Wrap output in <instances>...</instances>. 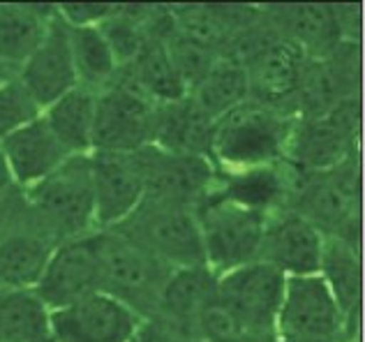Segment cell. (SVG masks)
I'll use <instances>...</instances> for the list:
<instances>
[{
	"instance_id": "37",
	"label": "cell",
	"mask_w": 365,
	"mask_h": 342,
	"mask_svg": "<svg viewBox=\"0 0 365 342\" xmlns=\"http://www.w3.org/2000/svg\"><path fill=\"white\" fill-rule=\"evenodd\" d=\"M9 190H14V183H12V176H9V169L5 165L3 150H0V195H7Z\"/></svg>"
},
{
	"instance_id": "20",
	"label": "cell",
	"mask_w": 365,
	"mask_h": 342,
	"mask_svg": "<svg viewBox=\"0 0 365 342\" xmlns=\"http://www.w3.org/2000/svg\"><path fill=\"white\" fill-rule=\"evenodd\" d=\"M0 150H3L5 165L16 190L37 185L67 160L74 157L56 139L49 125L44 123L42 113L0 141Z\"/></svg>"
},
{
	"instance_id": "13",
	"label": "cell",
	"mask_w": 365,
	"mask_h": 342,
	"mask_svg": "<svg viewBox=\"0 0 365 342\" xmlns=\"http://www.w3.org/2000/svg\"><path fill=\"white\" fill-rule=\"evenodd\" d=\"M305 63L307 56L299 46L280 35H273L243 61L250 100L296 116V95Z\"/></svg>"
},
{
	"instance_id": "11",
	"label": "cell",
	"mask_w": 365,
	"mask_h": 342,
	"mask_svg": "<svg viewBox=\"0 0 365 342\" xmlns=\"http://www.w3.org/2000/svg\"><path fill=\"white\" fill-rule=\"evenodd\" d=\"M146 180V197L155 202L197 208L215 187L217 169L208 157L167 153L148 146L137 153Z\"/></svg>"
},
{
	"instance_id": "28",
	"label": "cell",
	"mask_w": 365,
	"mask_h": 342,
	"mask_svg": "<svg viewBox=\"0 0 365 342\" xmlns=\"http://www.w3.org/2000/svg\"><path fill=\"white\" fill-rule=\"evenodd\" d=\"M187 95L206 116L213 120L222 118L225 113L250 100L245 65L234 56H220L213 68L206 72V77Z\"/></svg>"
},
{
	"instance_id": "17",
	"label": "cell",
	"mask_w": 365,
	"mask_h": 342,
	"mask_svg": "<svg viewBox=\"0 0 365 342\" xmlns=\"http://www.w3.org/2000/svg\"><path fill=\"white\" fill-rule=\"evenodd\" d=\"M169 28H171L169 5H162V12L155 26H153L146 44L141 46V51L134 56L132 63L118 70L116 77L118 81L128 83L130 88L141 93L153 104H169L182 100L187 95L185 83L178 77L165 42Z\"/></svg>"
},
{
	"instance_id": "7",
	"label": "cell",
	"mask_w": 365,
	"mask_h": 342,
	"mask_svg": "<svg viewBox=\"0 0 365 342\" xmlns=\"http://www.w3.org/2000/svg\"><path fill=\"white\" fill-rule=\"evenodd\" d=\"M204 261L215 275L257 261L268 217L210 192L195 208Z\"/></svg>"
},
{
	"instance_id": "31",
	"label": "cell",
	"mask_w": 365,
	"mask_h": 342,
	"mask_svg": "<svg viewBox=\"0 0 365 342\" xmlns=\"http://www.w3.org/2000/svg\"><path fill=\"white\" fill-rule=\"evenodd\" d=\"M165 42H167L169 56H171V63H174V68L178 72V77L182 79V83H185L187 93L206 77V72L213 68L215 61L222 56L215 49H210V46L195 42L192 37L178 33L174 28V21H171V28L165 35Z\"/></svg>"
},
{
	"instance_id": "8",
	"label": "cell",
	"mask_w": 365,
	"mask_h": 342,
	"mask_svg": "<svg viewBox=\"0 0 365 342\" xmlns=\"http://www.w3.org/2000/svg\"><path fill=\"white\" fill-rule=\"evenodd\" d=\"M361 98L335 104L322 116L296 118L287 162L303 174H317L359 155Z\"/></svg>"
},
{
	"instance_id": "2",
	"label": "cell",
	"mask_w": 365,
	"mask_h": 342,
	"mask_svg": "<svg viewBox=\"0 0 365 342\" xmlns=\"http://www.w3.org/2000/svg\"><path fill=\"white\" fill-rule=\"evenodd\" d=\"M19 192L31 224L53 243L95 232L91 155L70 157L37 185Z\"/></svg>"
},
{
	"instance_id": "24",
	"label": "cell",
	"mask_w": 365,
	"mask_h": 342,
	"mask_svg": "<svg viewBox=\"0 0 365 342\" xmlns=\"http://www.w3.org/2000/svg\"><path fill=\"white\" fill-rule=\"evenodd\" d=\"M264 14L277 35L294 42L310 61L326 58L342 42L331 5L264 7Z\"/></svg>"
},
{
	"instance_id": "6",
	"label": "cell",
	"mask_w": 365,
	"mask_h": 342,
	"mask_svg": "<svg viewBox=\"0 0 365 342\" xmlns=\"http://www.w3.org/2000/svg\"><path fill=\"white\" fill-rule=\"evenodd\" d=\"M273 342H359V326L344 319L319 275L287 278Z\"/></svg>"
},
{
	"instance_id": "3",
	"label": "cell",
	"mask_w": 365,
	"mask_h": 342,
	"mask_svg": "<svg viewBox=\"0 0 365 342\" xmlns=\"http://www.w3.org/2000/svg\"><path fill=\"white\" fill-rule=\"evenodd\" d=\"M292 208L310 220L324 236L361 248V165L359 155L342 165L299 174Z\"/></svg>"
},
{
	"instance_id": "25",
	"label": "cell",
	"mask_w": 365,
	"mask_h": 342,
	"mask_svg": "<svg viewBox=\"0 0 365 342\" xmlns=\"http://www.w3.org/2000/svg\"><path fill=\"white\" fill-rule=\"evenodd\" d=\"M56 16V5H0V63L16 77Z\"/></svg>"
},
{
	"instance_id": "22",
	"label": "cell",
	"mask_w": 365,
	"mask_h": 342,
	"mask_svg": "<svg viewBox=\"0 0 365 342\" xmlns=\"http://www.w3.org/2000/svg\"><path fill=\"white\" fill-rule=\"evenodd\" d=\"M217 275L208 266H192V269H174L169 273L165 287L160 291L155 315L162 324L171 326L178 333L192 340V324H195L201 308L213 299Z\"/></svg>"
},
{
	"instance_id": "27",
	"label": "cell",
	"mask_w": 365,
	"mask_h": 342,
	"mask_svg": "<svg viewBox=\"0 0 365 342\" xmlns=\"http://www.w3.org/2000/svg\"><path fill=\"white\" fill-rule=\"evenodd\" d=\"M95 102H98V93L76 86V88L42 109L44 123L70 155L93 153Z\"/></svg>"
},
{
	"instance_id": "5",
	"label": "cell",
	"mask_w": 365,
	"mask_h": 342,
	"mask_svg": "<svg viewBox=\"0 0 365 342\" xmlns=\"http://www.w3.org/2000/svg\"><path fill=\"white\" fill-rule=\"evenodd\" d=\"M98 248L100 291L150 319L171 269L116 232H98Z\"/></svg>"
},
{
	"instance_id": "26",
	"label": "cell",
	"mask_w": 365,
	"mask_h": 342,
	"mask_svg": "<svg viewBox=\"0 0 365 342\" xmlns=\"http://www.w3.org/2000/svg\"><path fill=\"white\" fill-rule=\"evenodd\" d=\"M322 282L338 303L340 312L349 324H361V299H363V266L361 248L342 239H324L319 273Z\"/></svg>"
},
{
	"instance_id": "23",
	"label": "cell",
	"mask_w": 365,
	"mask_h": 342,
	"mask_svg": "<svg viewBox=\"0 0 365 342\" xmlns=\"http://www.w3.org/2000/svg\"><path fill=\"white\" fill-rule=\"evenodd\" d=\"M213 125L215 120L206 116L190 95L169 104H155L150 146L167 153L201 155L210 160Z\"/></svg>"
},
{
	"instance_id": "36",
	"label": "cell",
	"mask_w": 365,
	"mask_h": 342,
	"mask_svg": "<svg viewBox=\"0 0 365 342\" xmlns=\"http://www.w3.org/2000/svg\"><path fill=\"white\" fill-rule=\"evenodd\" d=\"M24 213V197L14 187L7 195H0V232L7 229L9 224H14Z\"/></svg>"
},
{
	"instance_id": "18",
	"label": "cell",
	"mask_w": 365,
	"mask_h": 342,
	"mask_svg": "<svg viewBox=\"0 0 365 342\" xmlns=\"http://www.w3.org/2000/svg\"><path fill=\"white\" fill-rule=\"evenodd\" d=\"M299 174L301 171L294 169L287 160L271 167L234 171V174L217 171L215 187L210 192L227 199V202L243 206L247 211L271 217L275 213L292 208Z\"/></svg>"
},
{
	"instance_id": "16",
	"label": "cell",
	"mask_w": 365,
	"mask_h": 342,
	"mask_svg": "<svg viewBox=\"0 0 365 342\" xmlns=\"http://www.w3.org/2000/svg\"><path fill=\"white\" fill-rule=\"evenodd\" d=\"M326 236L294 208L266 220L257 261L268 264L284 278H305L319 273Z\"/></svg>"
},
{
	"instance_id": "30",
	"label": "cell",
	"mask_w": 365,
	"mask_h": 342,
	"mask_svg": "<svg viewBox=\"0 0 365 342\" xmlns=\"http://www.w3.org/2000/svg\"><path fill=\"white\" fill-rule=\"evenodd\" d=\"M76 81L93 93L104 90L118 77V63L98 28H67Z\"/></svg>"
},
{
	"instance_id": "14",
	"label": "cell",
	"mask_w": 365,
	"mask_h": 342,
	"mask_svg": "<svg viewBox=\"0 0 365 342\" xmlns=\"http://www.w3.org/2000/svg\"><path fill=\"white\" fill-rule=\"evenodd\" d=\"M141 321L120 301L95 291L51 310V338L53 342H130Z\"/></svg>"
},
{
	"instance_id": "10",
	"label": "cell",
	"mask_w": 365,
	"mask_h": 342,
	"mask_svg": "<svg viewBox=\"0 0 365 342\" xmlns=\"http://www.w3.org/2000/svg\"><path fill=\"white\" fill-rule=\"evenodd\" d=\"M153 123H155V104L116 79L98 93L93 153H139L153 144Z\"/></svg>"
},
{
	"instance_id": "35",
	"label": "cell",
	"mask_w": 365,
	"mask_h": 342,
	"mask_svg": "<svg viewBox=\"0 0 365 342\" xmlns=\"http://www.w3.org/2000/svg\"><path fill=\"white\" fill-rule=\"evenodd\" d=\"M130 342H190V340L158 319H143Z\"/></svg>"
},
{
	"instance_id": "21",
	"label": "cell",
	"mask_w": 365,
	"mask_h": 342,
	"mask_svg": "<svg viewBox=\"0 0 365 342\" xmlns=\"http://www.w3.org/2000/svg\"><path fill=\"white\" fill-rule=\"evenodd\" d=\"M56 245L58 243L31 224L24 206L21 217L0 232V289H35Z\"/></svg>"
},
{
	"instance_id": "9",
	"label": "cell",
	"mask_w": 365,
	"mask_h": 342,
	"mask_svg": "<svg viewBox=\"0 0 365 342\" xmlns=\"http://www.w3.org/2000/svg\"><path fill=\"white\" fill-rule=\"evenodd\" d=\"M287 278L264 261H250L217 275L215 296L241 321L247 338L273 340Z\"/></svg>"
},
{
	"instance_id": "12",
	"label": "cell",
	"mask_w": 365,
	"mask_h": 342,
	"mask_svg": "<svg viewBox=\"0 0 365 342\" xmlns=\"http://www.w3.org/2000/svg\"><path fill=\"white\" fill-rule=\"evenodd\" d=\"M33 291L49 310L65 308L88 294L100 291L98 232L56 245Z\"/></svg>"
},
{
	"instance_id": "34",
	"label": "cell",
	"mask_w": 365,
	"mask_h": 342,
	"mask_svg": "<svg viewBox=\"0 0 365 342\" xmlns=\"http://www.w3.org/2000/svg\"><path fill=\"white\" fill-rule=\"evenodd\" d=\"M340 40L361 44V5H331Z\"/></svg>"
},
{
	"instance_id": "33",
	"label": "cell",
	"mask_w": 365,
	"mask_h": 342,
	"mask_svg": "<svg viewBox=\"0 0 365 342\" xmlns=\"http://www.w3.org/2000/svg\"><path fill=\"white\" fill-rule=\"evenodd\" d=\"M118 3H65L56 5V14L67 28H98L116 14Z\"/></svg>"
},
{
	"instance_id": "1",
	"label": "cell",
	"mask_w": 365,
	"mask_h": 342,
	"mask_svg": "<svg viewBox=\"0 0 365 342\" xmlns=\"http://www.w3.org/2000/svg\"><path fill=\"white\" fill-rule=\"evenodd\" d=\"M296 116L247 100L215 120L210 162L222 174L284 162Z\"/></svg>"
},
{
	"instance_id": "38",
	"label": "cell",
	"mask_w": 365,
	"mask_h": 342,
	"mask_svg": "<svg viewBox=\"0 0 365 342\" xmlns=\"http://www.w3.org/2000/svg\"><path fill=\"white\" fill-rule=\"evenodd\" d=\"M9 77H14V74H12V72H9V70L5 68V65H3V63H0V83H3V81H7Z\"/></svg>"
},
{
	"instance_id": "19",
	"label": "cell",
	"mask_w": 365,
	"mask_h": 342,
	"mask_svg": "<svg viewBox=\"0 0 365 342\" xmlns=\"http://www.w3.org/2000/svg\"><path fill=\"white\" fill-rule=\"evenodd\" d=\"M16 79L40 109L49 107L51 102L79 86L72 63L67 26L61 21L58 14L53 16L49 31H46L35 53L16 72Z\"/></svg>"
},
{
	"instance_id": "29",
	"label": "cell",
	"mask_w": 365,
	"mask_h": 342,
	"mask_svg": "<svg viewBox=\"0 0 365 342\" xmlns=\"http://www.w3.org/2000/svg\"><path fill=\"white\" fill-rule=\"evenodd\" d=\"M0 342H53L51 310L33 289H0Z\"/></svg>"
},
{
	"instance_id": "32",
	"label": "cell",
	"mask_w": 365,
	"mask_h": 342,
	"mask_svg": "<svg viewBox=\"0 0 365 342\" xmlns=\"http://www.w3.org/2000/svg\"><path fill=\"white\" fill-rule=\"evenodd\" d=\"M42 113L16 77L0 83V141Z\"/></svg>"
},
{
	"instance_id": "4",
	"label": "cell",
	"mask_w": 365,
	"mask_h": 342,
	"mask_svg": "<svg viewBox=\"0 0 365 342\" xmlns=\"http://www.w3.org/2000/svg\"><path fill=\"white\" fill-rule=\"evenodd\" d=\"M109 232L139 245L143 252L174 269L206 266L195 208L143 199L128 220Z\"/></svg>"
},
{
	"instance_id": "15",
	"label": "cell",
	"mask_w": 365,
	"mask_h": 342,
	"mask_svg": "<svg viewBox=\"0 0 365 342\" xmlns=\"http://www.w3.org/2000/svg\"><path fill=\"white\" fill-rule=\"evenodd\" d=\"M95 232H109L137 211L146 197V180L134 155L91 153Z\"/></svg>"
}]
</instances>
